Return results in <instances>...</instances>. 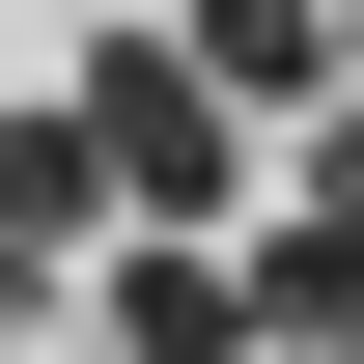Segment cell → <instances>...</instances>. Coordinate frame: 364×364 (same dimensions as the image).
<instances>
[{
	"instance_id": "7a4b0ae2",
	"label": "cell",
	"mask_w": 364,
	"mask_h": 364,
	"mask_svg": "<svg viewBox=\"0 0 364 364\" xmlns=\"http://www.w3.org/2000/svg\"><path fill=\"white\" fill-rule=\"evenodd\" d=\"M56 280H112V168L85 112H0V309H56Z\"/></svg>"
},
{
	"instance_id": "3957f363",
	"label": "cell",
	"mask_w": 364,
	"mask_h": 364,
	"mask_svg": "<svg viewBox=\"0 0 364 364\" xmlns=\"http://www.w3.org/2000/svg\"><path fill=\"white\" fill-rule=\"evenodd\" d=\"M168 56H196L252 140H309V112H336V0H168Z\"/></svg>"
},
{
	"instance_id": "6da1fadb",
	"label": "cell",
	"mask_w": 364,
	"mask_h": 364,
	"mask_svg": "<svg viewBox=\"0 0 364 364\" xmlns=\"http://www.w3.org/2000/svg\"><path fill=\"white\" fill-rule=\"evenodd\" d=\"M56 112H85V168L140 196V252H225V225H252V112L196 85L168 28H112V56H85V85H56Z\"/></svg>"
},
{
	"instance_id": "277c9868",
	"label": "cell",
	"mask_w": 364,
	"mask_h": 364,
	"mask_svg": "<svg viewBox=\"0 0 364 364\" xmlns=\"http://www.w3.org/2000/svg\"><path fill=\"white\" fill-rule=\"evenodd\" d=\"M112 364H252V252H112Z\"/></svg>"
}]
</instances>
